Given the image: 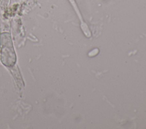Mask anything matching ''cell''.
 Masks as SVG:
<instances>
[{
    "instance_id": "1",
    "label": "cell",
    "mask_w": 146,
    "mask_h": 129,
    "mask_svg": "<svg viewBox=\"0 0 146 129\" xmlns=\"http://www.w3.org/2000/svg\"><path fill=\"white\" fill-rule=\"evenodd\" d=\"M69 1H70V2H71V3L72 4V5L73 6L74 8L75 9V10L76 12L77 13V14H78L79 17L81 19L80 14V13H79V10H78V7H77V6H76V3H75V0H69Z\"/></svg>"
}]
</instances>
